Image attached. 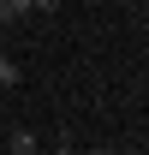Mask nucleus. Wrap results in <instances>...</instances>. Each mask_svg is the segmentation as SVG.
<instances>
[{"instance_id": "nucleus-5", "label": "nucleus", "mask_w": 149, "mask_h": 155, "mask_svg": "<svg viewBox=\"0 0 149 155\" xmlns=\"http://www.w3.org/2000/svg\"><path fill=\"white\" fill-rule=\"evenodd\" d=\"M119 155H137V149H119Z\"/></svg>"}, {"instance_id": "nucleus-4", "label": "nucleus", "mask_w": 149, "mask_h": 155, "mask_svg": "<svg viewBox=\"0 0 149 155\" xmlns=\"http://www.w3.org/2000/svg\"><path fill=\"white\" fill-rule=\"evenodd\" d=\"M54 155H84V149H54Z\"/></svg>"}, {"instance_id": "nucleus-1", "label": "nucleus", "mask_w": 149, "mask_h": 155, "mask_svg": "<svg viewBox=\"0 0 149 155\" xmlns=\"http://www.w3.org/2000/svg\"><path fill=\"white\" fill-rule=\"evenodd\" d=\"M24 12H36V6H30V0H0V24H18Z\"/></svg>"}, {"instance_id": "nucleus-3", "label": "nucleus", "mask_w": 149, "mask_h": 155, "mask_svg": "<svg viewBox=\"0 0 149 155\" xmlns=\"http://www.w3.org/2000/svg\"><path fill=\"white\" fill-rule=\"evenodd\" d=\"M0 84H6V90L18 84V66H12V60H0Z\"/></svg>"}, {"instance_id": "nucleus-2", "label": "nucleus", "mask_w": 149, "mask_h": 155, "mask_svg": "<svg viewBox=\"0 0 149 155\" xmlns=\"http://www.w3.org/2000/svg\"><path fill=\"white\" fill-rule=\"evenodd\" d=\"M12 155H36V137H30V131H12Z\"/></svg>"}]
</instances>
